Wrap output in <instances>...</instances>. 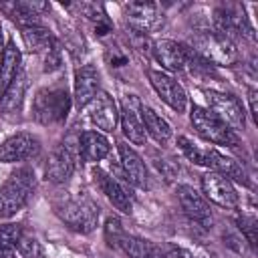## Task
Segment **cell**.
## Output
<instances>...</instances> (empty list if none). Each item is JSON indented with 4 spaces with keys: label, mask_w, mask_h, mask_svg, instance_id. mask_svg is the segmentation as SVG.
I'll list each match as a JSON object with an SVG mask.
<instances>
[{
    "label": "cell",
    "mask_w": 258,
    "mask_h": 258,
    "mask_svg": "<svg viewBox=\"0 0 258 258\" xmlns=\"http://www.w3.org/2000/svg\"><path fill=\"white\" fill-rule=\"evenodd\" d=\"M54 214L79 234H89L99 224V208L85 196H62L52 202Z\"/></svg>",
    "instance_id": "obj_1"
},
{
    "label": "cell",
    "mask_w": 258,
    "mask_h": 258,
    "mask_svg": "<svg viewBox=\"0 0 258 258\" xmlns=\"http://www.w3.org/2000/svg\"><path fill=\"white\" fill-rule=\"evenodd\" d=\"M36 187L34 171L28 167H20L2 183L0 187V220H6L20 212L30 200Z\"/></svg>",
    "instance_id": "obj_2"
},
{
    "label": "cell",
    "mask_w": 258,
    "mask_h": 258,
    "mask_svg": "<svg viewBox=\"0 0 258 258\" xmlns=\"http://www.w3.org/2000/svg\"><path fill=\"white\" fill-rule=\"evenodd\" d=\"M71 109V95L64 87L40 89L32 101V117L40 125H60Z\"/></svg>",
    "instance_id": "obj_3"
},
{
    "label": "cell",
    "mask_w": 258,
    "mask_h": 258,
    "mask_svg": "<svg viewBox=\"0 0 258 258\" xmlns=\"http://www.w3.org/2000/svg\"><path fill=\"white\" fill-rule=\"evenodd\" d=\"M191 46L194 54L208 64H232L238 58L234 42L216 30H198L191 36Z\"/></svg>",
    "instance_id": "obj_4"
},
{
    "label": "cell",
    "mask_w": 258,
    "mask_h": 258,
    "mask_svg": "<svg viewBox=\"0 0 258 258\" xmlns=\"http://www.w3.org/2000/svg\"><path fill=\"white\" fill-rule=\"evenodd\" d=\"M189 119H191V127L196 129V133L202 139H206L214 145H224V147H236L238 145L236 133L222 119H218L210 109L194 105Z\"/></svg>",
    "instance_id": "obj_5"
},
{
    "label": "cell",
    "mask_w": 258,
    "mask_h": 258,
    "mask_svg": "<svg viewBox=\"0 0 258 258\" xmlns=\"http://www.w3.org/2000/svg\"><path fill=\"white\" fill-rule=\"evenodd\" d=\"M105 238H107L109 246L121 250L129 258H159V246H155L153 242H149L145 238L127 234L121 228L119 220H115V218H109L107 220Z\"/></svg>",
    "instance_id": "obj_6"
},
{
    "label": "cell",
    "mask_w": 258,
    "mask_h": 258,
    "mask_svg": "<svg viewBox=\"0 0 258 258\" xmlns=\"http://www.w3.org/2000/svg\"><path fill=\"white\" fill-rule=\"evenodd\" d=\"M206 101L210 111L222 119L232 131H240L246 127V113L242 103L230 95V93H220V91H206Z\"/></svg>",
    "instance_id": "obj_7"
},
{
    "label": "cell",
    "mask_w": 258,
    "mask_h": 258,
    "mask_svg": "<svg viewBox=\"0 0 258 258\" xmlns=\"http://www.w3.org/2000/svg\"><path fill=\"white\" fill-rule=\"evenodd\" d=\"M214 26H216L214 28L216 32L230 38L232 42H234V38H240V36H252V28L248 24L244 8L238 4L218 6L214 10Z\"/></svg>",
    "instance_id": "obj_8"
},
{
    "label": "cell",
    "mask_w": 258,
    "mask_h": 258,
    "mask_svg": "<svg viewBox=\"0 0 258 258\" xmlns=\"http://www.w3.org/2000/svg\"><path fill=\"white\" fill-rule=\"evenodd\" d=\"M149 83L155 89V93L159 95V99L169 105L175 113H183L187 107V95L183 91V87L165 71H157V69H149L147 71Z\"/></svg>",
    "instance_id": "obj_9"
},
{
    "label": "cell",
    "mask_w": 258,
    "mask_h": 258,
    "mask_svg": "<svg viewBox=\"0 0 258 258\" xmlns=\"http://www.w3.org/2000/svg\"><path fill=\"white\" fill-rule=\"evenodd\" d=\"M40 153V139L34 133L20 131L12 137H8L0 145V161L2 163H16V161H28L34 159Z\"/></svg>",
    "instance_id": "obj_10"
},
{
    "label": "cell",
    "mask_w": 258,
    "mask_h": 258,
    "mask_svg": "<svg viewBox=\"0 0 258 258\" xmlns=\"http://www.w3.org/2000/svg\"><path fill=\"white\" fill-rule=\"evenodd\" d=\"M87 117L97 129H101L105 133L115 131V127L119 123V111H117L113 97L105 91H99L93 97V101L87 105Z\"/></svg>",
    "instance_id": "obj_11"
},
{
    "label": "cell",
    "mask_w": 258,
    "mask_h": 258,
    "mask_svg": "<svg viewBox=\"0 0 258 258\" xmlns=\"http://www.w3.org/2000/svg\"><path fill=\"white\" fill-rule=\"evenodd\" d=\"M119 121H121V129L123 135L135 143V145H145L147 141V133L141 121V103L137 99V95H125L123 99V107L119 113Z\"/></svg>",
    "instance_id": "obj_12"
},
{
    "label": "cell",
    "mask_w": 258,
    "mask_h": 258,
    "mask_svg": "<svg viewBox=\"0 0 258 258\" xmlns=\"http://www.w3.org/2000/svg\"><path fill=\"white\" fill-rule=\"evenodd\" d=\"M177 200H179V206H181L183 214L191 222H196L204 228L212 226L214 216H212L210 204L198 189H194L191 185H177Z\"/></svg>",
    "instance_id": "obj_13"
},
{
    "label": "cell",
    "mask_w": 258,
    "mask_h": 258,
    "mask_svg": "<svg viewBox=\"0 0 258 258\" xmlns=\"http://www.w3.org/2000/svg\"><path fill=\"white\" fill-rule=\"evenodd\" d=\"M151 52H153L155 60L161 64V69H165L169 73H179L189 64V52L191 50H187L181 42L161 38V40L151 44Z\"/></svg>",
    "instance_id": "obj_14"
},
{
    "label": "cell",
    "mask_w": 258,
    "mask_h": 258,
    "mask_svg": "<svg viewBox=\"0 0 258 258\" xmlns=\"http://www.w3.org/2000/svg\"><path fill=\"white\" fill-rule=\"evenodd\" d=\"M75 173V155L73 151L62 143V145H56L48 157H46V163H44V177L46 181L50 183H67Z\"/></svg>",
    "instance_id": "obj_15"
},
{
    "label": "cell",
    "mask_w": 258,
    "mask_h": 258,
    "mask_svg": "<svg viewBox=\"0 0 258 258\" xmlns=\"http://www.w3.org/2000/svg\"><path fill=\"white\" fill-rule=\"evenodd\" d=\"M93 179L97 183V187L105 194V198L123 214H131L133 210V196L129 194V189L113 175H109L103 169H95L93 171Z\"/></svg>",
    "instance_id": "obj_16"
},
{
    "label": "cell",
    "mask_w": 258,
    "mask_h": 258,
    "mask_svg": "<svg viewBox=\"0 0 258 258\" xmlns=\"http://www.w3.org/2000/svg\"><path fill=\"white\" fill-rule=\"evenodd\" d=\"M202 189H204V196L220 208H236L238 204V194L232 181L216 171H208L202 177Z\"/></svg>",
    "instance_id": "obj_17"
},
{
    "label": "cell",
    "mask_w": 258,
    "mask_h": 258,
    "mask_svg": "<svg viewBox=\"0 0 258 258\" xmlns=\"http://www.w3.org/2000/svg\"><path fill=\"white\" fill-rule=\"evenodd\" d=\"M99 87H101L99 71L93 64L79 67L75 71V105L79 109H85L99 93Z\"/></svg>",
    "instance_id": "obj_18"
},
{
    "label": "cell",
    "mask_w": 258,
    "mask_h": 258,
    "mask_svg": "<svg viewBox=\"0 0 258 258\" xmlns=\"http://www.w3.org/2000/svg\"><path fill=\"white\" fill-rule=\"evenodd\" d=\"M119 155H121V167H123L127 181L145 189L149 185V173H147V167H145V161L141 159V155L123 141L119 143Z\"/></svg>",
    "instance_id": "obj_19"
},
{
    "label": "cell",
    "mask_w": 258,
    "mask_h": 258,
    "mask_svg": "<svg viewBox=\"0 0 258 258\" xmlns=\"http://www.w3.org/2000/svg\"><path fill=\"white\" fill-rule=\"evenodd\" d=\"M125 18L129 20V26L139 32H149L159 22L157 6L151 2H129L125 4Z\"/></svg>",
    "instance_id": "obj_20"
},
{
    "label": "cell",
    "mask_w": 258,
    "mask_h": 258,
    "mask_svg": "<svg viewBox=\"0 0 258 258\" xmlns=\"http://www.w3.org/2000/svg\"><path fill=\"white\" fill-rule=\"evenodd\" d=\"M204 165L210 167L212 171H216V173L228 177V179H236V181H240V183H248L242 165H240L236 159L224 155L222 151H218V149H214V147H206Z\"/></svg>",
    "instance_id": "obj_21"
},
{
    "label": "cell",
    "mask_w": 258,
    "mask_h": 258,
    "mask_svg": "<svg viewBox=\"0 0 258 258\" xmlns=\"http://www.w3.org/2000/svg\"><path fill=\"white\" fill-rule=\"evenodd\" d=\"M79 151L85 161L95 163V161H101L103 157H107V153L111 151V143L99 131H83L79 135Z\"/></svg>",
    "instance_id": "obj_22"
},
{
    "label": "cell",
    "mask_w": 258,
    "mask_h": 258,
    "mask_svg": "<svg viewBox=\"0 0 258 258\" xmlns=\"http://www.w3.org/2000/svg\"><path fill=\"white\" fill-rule=\"evenodd\" d=\"M26 85H28L26 73L20 71L16 75V79L8 85V89L4 91V95L0 97V113L4 117H14V115L20 113L22 101H24V93H26Z\"/></svg>",
    "instance_id": "obj_23"
},
{
    "label": "cell",
    "mask_w": 258,
    "mask_h": 258,
    "mask_svg": "<svg viewBox=\"0 0 258 258\" xmlns=\"http://www.w3.org/2000/svg\"><path fill=\"white\" fill-rule=\"evenodd\" d=\"M141 121H143V127H145V133L151 135L157 143H167L169 137H171V125L151 107L147 105H141Z\"/></svg>",
    "instance_id": "obj_24"
},
{
    "label": "cell",
    "mask_w": 258,
    "mask_h": 258,
    "mask_svg": "<svg viewBox=\"0 0 258 258\" xmlns=\"http://www.w3.org/2000/svg\"><path fill=\"white\" fill-rule=\"evenodd\" d=\"M18 73H20V50L16 48V44L12 40H8L6 48H4L2 64H0V97L4 95V91L16 79Z\"/></svg>",
    "instance_id": "obj_25"
},
{
    "label": "cell",
    "mask_w": 258,
    "mask_h": 258,
    "mask_svg": "<svg viewBox=\"0 0 258 258\" xmlns=\"http://www.w3.org/2000/svg\"><path fill=\"white\" fill-rule=\"evenodd\" d=\"M22 36H24V42L28 44L30 50H44L46 52L54 44L52 36L48 34V30L42 24H34V26L22 28Z\"/></svg>",
    "instance_id": "obj_26"
},
{
    "label": "cell",
    "mask_w": 258,
    "mask_h": 258,
    "mask_svg": "<svg viewBox=\"0 0 258 258\" xmlns=\"http://www.w3.org/2000/svg\"><path fill=\"white\" fill-rule=\"evenodd\" d=\"M22 234H24L22 226H18V224H2L0 226V258H12Z\"/></svg>",
    "instance_id": "obj_27"
},
{
    "label": "cell",
    "mask_w": 258,
    "mask_h": 258,
    "mask_svg": "<svg viewBox=\"0 0 258 258\" xmlns=\"http://www.w3.org/2000/svg\"><path fill=\"white\" fill-rule=\"evenodd\" d=\"M18 254L22 258H42V248H40V242L34 238V236H28V234H22L18 246H16Z\"/></svg>",
    "instance_id": "obj_28"
},
{
    "label": "cell",
    "mask_w": 258,
    "mask_h": 258,
    "mask_svg": "<svg viewBox=\"0 0 258 258\" xmlns=\"http://www.w3.org/2000/svg\"><path fill=\"white\" fill-rule=\"evenodd\" d=\"M238 228H240V232L244 234V238H246V242L250 244V246H256V240H258V236H256V230H258V226H256V218L254 216H238Z\"/></svg>",
    "instance_id": "obj_29"
},
{
    "label": "cell",
    "mask_w": 258,
    "mask_h": 258,
    "mask_svg": "<svg viewBox=\"0 0 258 258\" xmlns=\"http://www.w3.org/2000/svg\"><path fill=\"white\" fill-rule=\"evenodd\" d=\"M159 258H194V256L179 246L165 244V246H159Z\"/></svg>",
    "instance_id": "obj_30"
},
{
    "label": "cell",
    "mask_w": 258,
    "mask_h": 258,
    "mask_svg": "<svg viewBox=\"0 0 258 258\" xmlns=\"http://www.w3.org/2000/svg\"><path fill=\"white\" fill-rule=\"evenodd\" d=\"M248 101H250V113L252 117H256L258 113H256V91L254 89H248Z\"/></svg>",
    "instance_id": "obj_31"
},
{
    "label": "cell",
    "mask_w": 258,
    "mask_h": 258,
    "mask_svg": "<svg viewBox=\"0 0 258 258\" xmlns=\"http://www.w3.org/2000/svg\"><path fill=\"white\" fill-rule=\"evenodd\" d=\"M4 48H6V42H4V30L0 26V64H2V56H4Z\"/></svg>",
    "instance_id": "obj_32"
}]
</instances>
